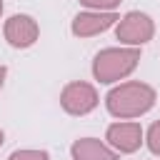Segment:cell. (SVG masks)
I'll return each mask as SVG.
<instances>
[{"mask_svg": "<svg viewBox=\"0 0 160 160\" xmlns=\"http://www.w3.org/2000/svg\"><path fill=\"white\" fill-rule=\"evenodd\" d=\"M158 95L148 82L140 80H128L115 85L108 95H105V108L112 118L120 120H130V118H140L145 115L152 105H155Z\"/></svg>", "mask_w": 160, "mask_h": 160, "instance_id": "obj_1", "label": "cell"}, {"mask_svg": "<svg viewBox=\"0 0 160 160\" xmlns=\"http://www.w3.org/2000/svg\"><path fill=\"white\" fill-rule=\"evenodd\" d=\"M140 62L138 48H105L92 60V75L100 82H118L128 78Z\"/></svg>", "mask_w": 160, "mask_h": 160, "instance_id": "obj_2", "label": "cell"}, {"mask_svg": "<svg viewBox=\"0 0 160 160\" xmlns=\"http://www.w3.org/2000/svg\"><path fill=\"white\" fill-rule=\"evenodd\" d=\"M115 35L120 42L130 45V48H138V45H145L152 40L155 35V22L150 15L140 12V10H130L125 12L120 20H118V28H115Z\"/></svg>", "mask_w": 160, "mask_h": 160, "instance_id": "obj_3", "label": "cell"}, {"mask_svg": "<svg viewBox=\"0 0 160 160\" xmlns=\"http://www.w3.org/2000/svg\"><path fill=\"white\" fill-rule=\"evenodd\" d=\"M98 90L90 85V82H82V80H75V82H68L60 92V105L68 115H88L98 108Z\"/></svg>", "mask_w": 160, "mask_h": 160, "instance_id": "obj_4", "label": "cell"}, {"mask_svg": "<svg viewBox=\"0 0 160 160\" xmlns=\"http://www.w3.org/2000/svg\"><path fill=\"white\" fill-rule=\"evenodd\" d=\"M118 20H120V18H118L112 10H110V12H102V10H85V12H78V15L72 18L70 30H72V35H78V38H92V35L105 32L108 28H112Z\"/></svg>", "mask_w": 160, "mask_h": 160, "instance_id": "obj_5", "label": "cell"}, {"mask_svg": "<svg viewBox=\"0 0 160 160\" xmlns=\"http://www.w3.org/2000/svg\"><path fill=\"white\" fill-rule=\"evenodd\" d=\"M5 40L12 45V48H30V45H35V40H38V35H40V28H38V22H35V18H30V15H12V18H8L5 20Z\"/></svg>", "mask_w": 160, "mask_h": 160, "instance_id": "obj_6", "label": "cell"}, {"mask_svg": "<svg viewBox=\"0 0 160 160\" xmlns=\"http://www.w3.org/2000/svg\"><path fill=\"white\" fill-rule=\"evenodd\" d=\"M105 140L115 152H135L142 145V128L138 122H112Z\"/></svg>", "mask_w": 160, "mask_h": 160, "instance_id": "obj_7", "label": "cell"}, {"mask_svg": "<svg viewBox=\"0 0 160 160\" xmlns=\"http://www.w3.org/2000/svg\"><path fill=\"white\" fill-rule=\"evenodd\" d=\"M72 160H118V152L98 138H80L70 148Z\"/></svg>", "mask_w": 160, "mask_h": 160, "instance_id": "obj_8", "label": "cell"}, {"mask_svg": "<svg viewBox=\"0 0 160 160\" xmlns=\"http://www.w3.org/2000/svg\"><path fill=\"white\" fill-rule=\"evenodd\" d=\"M145 142H148V148H150L152 155H160V120H155V122L148 128Z\"/></svg>", "mask_w": 160, "mask_h": 160, "instance_id": "obj_9", "label": "cell"}, {"mask_svg": "<svg viewBox=\"0 0 160 160\" xmlns=\"http://www.w3.org/2000/svg\"><path fill=\"white\" fill-rule=\"evenodd\" d=\"M8 160H48L45 150H15L8 155Z\"/></svg>", "mask_w": 160, "mask_h": 160, "instance_id": "obj_10", "label": "cell"}, {"mask_svg": "<svg viewBox=\"0 0 160 160\" xmlns=\"http://www.w3.org/2000/svg\"><path fill=\"white\" fill-rule=\"evenodd\" d=\"M80 5H85L88 10H102V12H110L120 5V0H80Z\"/></svg>", "mask_w": 160, "mask_h": 160, "instance_id": "obj_11", "label": "cell"}, {"mask_svg": "<svg viewBox=\"0 0 160 160\" xmlns=\"http://www.w3.org/2000/svg\"><path fill=\"white\" fill-rule=\"evenodd\" d=\"M5 75H8V68L0 65V88H2V82H5Z\"/></svg>", "mask_w": 160, "mask_h": 160, "instance_id": "obj_12", "label": "cell"}, {"mask_svg": "<svg viewBox=\"0 0 160 160\" xmlns=\"http://www.w3.org/2000/svg\"><path fill=\"white\" fill-rule=\"evenodd\" d=\"M2 142H5V132L0 130V145H2Z\"/></svg>", "mask_w": 160, "mask_h": 160, "instance_id": "obj_13", "label": "cell"}, {"mask_svg": "<svg viewBox=\"0 0 160 160\" xmlns=\"http://www.w3.org/2000/svg\"><path fill=\"white\" fill-rule=\"evenodd\" d=\"M0 12H2V0H0Z\"/></svg>", "mask_w": 160, "mask_h": 160, "instance_id": "obj_14", "label": "cell"}]
</instances>
